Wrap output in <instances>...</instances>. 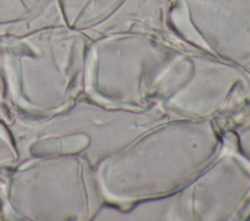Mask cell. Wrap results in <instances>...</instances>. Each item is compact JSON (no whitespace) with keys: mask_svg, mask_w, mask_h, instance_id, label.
<instances>
[{"mask_svg":"<svg viewBox=\"0 0 250 221\" xmlns=\"http://www.w3.org/2000/svg\"><path fill=\"white\" fill-rule=\"evenodd\" d=\"M58 6V0H0V19H19L38 9Z\"/></svg>","mask_w":250,"mask_h":221,"instance_id":"obj_1","label":"cell"}]
</instances>
